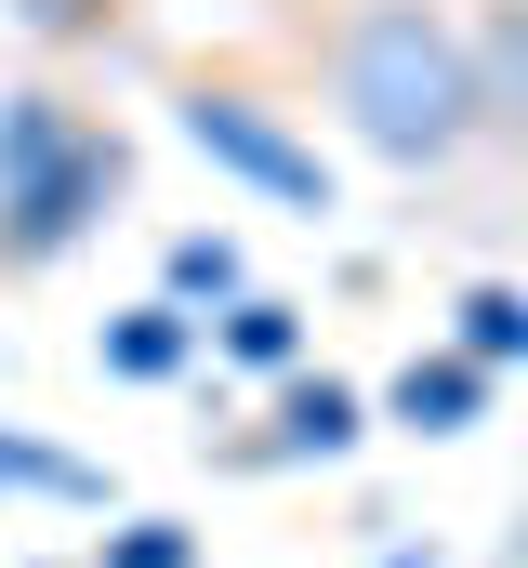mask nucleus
I'll return each instance as SVG.
<instances>
[{
	"label": "nucleus",
	"mask_w": 528,
	"mask_h": 568,
	"mask_svg": "<svg viewBox=\"0 0 528 568\" xmlns=\"http://www.w3.org/2000/svg\"><path fill=\"white\" fill-rule=\"evenodd\" d=\"M317 93H331V120L384 172H449L489 133V106H476V27H449L436 0H344L317 27Z\"/></svg>",
	"instance_id": "f257e3e1"
},
{
	"label": "nucleus",
	"mask_w": 528,
	"mask_h": 568,
	"mask_svg": "<svg viewBox=\"0 0 528 568\" xmlns=\"http://www.w3.org/2000/svg\"><path fill=\"white\" fill-rule=\"evenodd\" d=\"M120 199V133L67 93H0V265H67Z\"/></svg>",
	"instance_id": "f03ea898"
},
{
	"label": "nucleus",
	"mask_w": 528,
	"mask_h": 568,
	"mask_svg": "<svg viewBox=\"0 0 528 568\" xmlns=\"http://www.w3.org/2000/svg\"><path fill=\"white\" fill-rule=\"evenodd\" d=\"M172 133L199 145L225 185H252V199H277V212H331V145L304 133L264 80H225V67H199V80H172Z\"/></svg>",
	"instance_id": "7ed1b4c3"
},
{
	"label": "nucleus",
	"mask_w": 528,
	"mask_h": 568,
	"mask_svg": "<svg viewBox=\"0 0 528 568\" xmlns=\"http://www.w3.org/2000/svg\"><path fill=\"white\" fill-rule=\"evenodd\" d=\"M199 344H212V317H185L172 291H159V304H120V317L93 331V357H106L120 384H172V371H185Z\"/></svg>",
	"instance_id": "20e7f679"
},
{
	"label": "nucleus",
	"mask_w": 528,
	"mask_h": 568,
	"mask_svg": "<svg viewBox=\"0 0 528 568\" xmlns=\"http://www.w3.org/2000/svg\"><path fill=\"white\" fill-rule=\"evenodd\" d=\"M357 436H370V397L317 371V384H291V397H277V436H264L252 463H344Z\"/></svg>",
	"instance_id": "39448f33"
},
{
	"label": "nucleus",
	"mask_w": 528,
	"mask_h": 568,
	"mask_svg": "<svg viewBox=\"0 0 528 568\" xmlns=\"http://www.w3.org/2000/svg\"><path fill=\"white\" fill-rule=\"evenodd\" d=\"M384 410H396L409 436H463L476 410H489V371H476L463 344H436V357H409V371L384 384Z\"/></svg>",
	"instance_id": "423d86ee"
},
{
	"label": "nucleus",
	"mask_w": 528,
	"mask_h": 568,
	"mask_svg": "<svg viewBox=\"0 0 528 568\" xmlns=\"http://www.w3.org/2000/svg\"><path fill=\"white\" fill-rule=\"evenodd\" d=\"M212 357H225V371H291V357H304V304H277V291H238V304L212 317Z\"/></svg>",
	"instance_id": "0eeeda50"
},
{
	"label": "nucleus",
	"mask_w": 528,
	"mask_h": 568,
	"mask_svg": "<svg viewBox=\"0 0 528 568\" xmlns=\"http://www.w3.org/2000/svg\"><path fill=\"white\" fill-rule=\"evenodd\" d=\"M476 106H489V133L528 145V13H489L476 27Z\"/></svg>",
	"instance_id": "6e6552de"
},
{
	"label": "nucleus",
	"mask_w": 528,
	"mask_h": 568,
	"mask_svg": "<svg viewBox=\"0 0 528 568\" xmlns=\"http://www.w3.org/2000/svg\"><path fill=\"white\" fill-rule=\"evenodd\" d=\"M0 503H106V476L80 449H40V436L0 424Z\"/></svg>",
	"instance_id": "1a4fd4ad"
},
{
	"label": "nucleus",
	"mask_w": 528,
	"mask_h": 568,
	"mask_svg": "<svg viewBox=\"0 0 528 568\" xmlns=\"http://www.w3.org/2000/svg\"><path fill=\"white\" fill-rule=\"evenodd\" d=\"M449 344H463L476 371L528 357V291H516V278H476V291H463V331H449Z\"/></svg>",
	"instance_id": "9d476101"
},
{
	"label": "nucleus",
	"mask_w": 528,
	"mask_h": 568,
	"mask_svg": "<svg viewBox=\"0 0 528 568\" xmlns=\"http://www.w3.org/2000/svg\"><path fill=\"white\" fill-rule=\"evenodd\" d=\"M238 239H212V225H199V239H172V304H185V317H225V304H238Z\"/></svg>",
	"instance_id": "9b49d317"
},
{
	"label": "nucleus",
	"mask_w": 528,
	"mask_h": 568,
	"mask_svg": "<svg viewBox=\"0 0 528 568\" xmlns=\"http://www.w3.org/2000/svg\"><path fill=\"white\" fill-rule=\"evenodd\" d=\"M93 568H199V542H185V516H132Z\"/></svg>",
	"instance_id": "f8f14e48"
},
{
	"label": "nucleus",
	"mask_w": 528,
	"mask_h": 568,
	"mask_svg": "<svg viewBox=\"0 0 528 568\" xmlns=\"http://www.w3.org/2000/svg\"><path fill=\"white\" fill-rule=\"evenodd\" d=\"M384 568H436V556H384Z\"/></svg>",
	"instance_id": "ddd939ff"
}]
</instances>
